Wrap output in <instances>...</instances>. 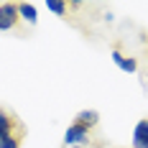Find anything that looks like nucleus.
Segmentation results:
<instances>
[{"label":"nucleus","instance_id":"nucleus-9","mask_svg":"<svg viewBox=\"0 0 148 148\" xmlns=\"http://www.w3.org/2000/svg\"><path fill=\"white\" fill-rule=\"evenodd\" d=\"M46 8H49L51 13H56V15H66V10H69V5H66V3H56V0H49V3H46Z\"/></svg>","mask_w":148,"mask_h":148},{"label":"nucleus","instance_id":"nucleus-5","mask_svg":"<svg viewBox=\"0 0 148 148\" xmlns=\"http://www.w3.org/2000/svg\"><path fill=\"white\" fill-rule=\"evenodd\" d=\"M97 123H100V112H97V110H79V112L74 115V125H82V128H87V130H95Z\"/></svg>","mask_w":148,"mask_h":148},{"label":"nucleus","instance_id":"nucleus-2","mask_svg":"<svg viewBox=\"0 0 148 148\" xmlns=\"http://www.w3.org/2000/svg\"><path fill=\"white\" fill-rule=\"evenodd\" d=\"M21 23V15H18V3H0V31L8 33L15 31Z\"/></svg>","mask_w":148,"mask_h":148},{"label":"nucleus","instance_id":"nucleus-4","mask_svg":"<svg viewBox=\"0 0 148 148\" xmlns=\"http://www.w3.org/2000/svg\"><path fill=\"white\" fill-rule=\"evenodd\" d=\"M112 61H115L118 69H123V72H128V74H135V72H138V61H135L133 56H125V54L120 51V46L112 49Z\"/></svg>","mask_w":148,"mask_h":148},{"label":"nucleus","instance_id":"nucleus-8","mask_svg":"<svg viewBox=\"0 0 148 148\" xmlns=\"http://www.w3.org/2000/svg\"><path fill=\"white\" fill-rule=\"evenodd\" d=\"M23 143V135H5L0 138V148H21Z\"/></svg>","mask_w":148,"mask_h":148},{"label":"nucleus","instance_id":"nucleus-6","mask_svg":"<svg viewBox=\"0 0 148 148\" xmlns=\"http://www.w3.org/2000/svg\"><path fill=\"white\" fill-rule=\"evenodd\" d=\"M133 148H148V118L138 120L133 130Z\"/></svg>","mask_w":148,"mask_h":148},{"label":"nucleus","instance_id":"nucleus-7","mask_svg":"<svg viewBox=\"0 0 148 148\" xmlns=\"http://www.w3.org/2000/svg\"><path fill=\"white\" fill-rule=\"evenodd\" d=\"M18 15H21V21H26L28 26H36V21H38V10H36L33 3H18Z\"/></svg>","mask_w":148,"mask_h":148},{"label":"nucleus","instance_id":"nucleus-3","mask_svg":"<svg viewBox=\"0 0 148 148\" xmlns=\"http://www.w3.org/2000/svg\"><path fill=\"white\" fill-rule=\"evenodd\" d=\"M64 143H66V146H87L89 143V130L72 123V125L66 128V133H64Z\"/></svg>","mask_w":148,"mask_h":148},{"label":"nucleus","instance_id":"nucleus-1","mask_svg":"<svg viewBox=\"0 0 148 148\" xmlns=\"http://www.w3.org/2000/svg\"><path fill=\"white\" fill-rule=\"evenodd\" d=\"M5 135H26V128L8 107H0V138Z\"/></svg>","mask_w":148,"mask_h":148}]
</instances>
